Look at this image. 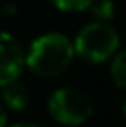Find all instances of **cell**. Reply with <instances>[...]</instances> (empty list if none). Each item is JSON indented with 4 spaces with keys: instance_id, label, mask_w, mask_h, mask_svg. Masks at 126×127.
Segmentation results:
<instances>
[{
    "instance_id": "cell-7",
    "label": "cell",
    "mask_w": 126,
    "mask_h": 127,
    "mask_svg": "<svg viewBox=\"0 0 126 127\" xmlns=\"http://www.w3.org/2000/svg\"><path fill=\"white\" fill-rule=\"evenodd\" d=\"M89 9L93 11L95 19L98 22H106V20L113 19L115 15V4L111 0H93V4L89 6Z\"/></svg>"
},
{
    "instance_id": "cell-2",
    "label": "cell",
    "mask_w": 126,
    "mask_h": 127,
    "mask_svg": "<svg viewBox=\"0 0 126 127\" xmlns=\"http://www.w3.org/2000/svg\"><path fill=\"white\" fill-rule=\"evenodd\" d=\"M121 39L113 26L108 22H91L78 32L74 42V55L84 59L85 63L98 64L111 59L119 52Z\"/></svg>"
},
{
    "instance_id": "cell-11",
    "label": "cell",
    "mask_w": 126,
    "mask_h": 127,
    "mask_svg": "<svg viewBox=\"0 0 126 127\" xmlns=\"http://www.w3.org/2000/svg\"><path fill=\"white\" fill-rule=\"evenodd\" d=\"M123 112H124V118H126V101H124V107H123Z\"/></svg>"
},
{
    "instance_id": "cell-6",
    "label": "cell",
    "mask_w": 126,
    "mask_h": 127,
    "mask_svg": "<svg viewBox=\"0 0 126 127\" xmlns=\"http://www.w3.org/2000/svg\"><path fill=\"white\" fill-rule=\"evenodd\" d=\"M110 74H111L113 83L119 89H126V48L117 52L113 55V61H111V66H110Z\"/></svg>"
},
{
    "instance_id": "cell-9",
    "label": "cell",
    "mask_w": 126,
    "mask_h": 127,
    "mask_svg": "<svg viewBox=\"0 0 126 127\" xmlns=\"http://www.w3.org/2000/svg\"><path fill=\"white\" fill-rule=\"evenodd\" d=\"M7 125V112H6V107L0 103V127H6Z\"/></svg>"
},
{
    "instance_id": "cell-3",
    "label": "cell",
    "mask_w": 126,
    "mask_h": 127,
    "mask_svg": "<svg viewBox=\"0 0 126 127\" xmlns=\"http://www.w3.org/2000/svg\"><path fill=\"white\" fill-rule=\"evenodd\" d=\"M48 114L58 124L76 127L82 125L93 116L95 103L87 92L74 87H63L52 92L48 98Z\"/></svg>"
},
{
    "instance_id": "cell-1",
    "label": "cell",
    "mask_w": 126,
    "mask_h": 127,
    "mask_svg": "<svg viewBox=\"0 0 126 127\" xmlns=\"http://www.w3.org/2000/svg\"><path fill=\"white\" fill-rule=\"evenodd\" d=\"M74 46L63 33H45L30 44L24 64L41 77H58L72 64Z\"/></svg>"
},
{
    "instance_id": "cell-8",
    "label": "cell",
    "mask_w": 126,
    "mask_h": 127,
    "mask_svg": "<svg viewBox=\"0 0 126 127\" xmlns=\"http://www.w3.org/2000/svg\"><path fill=\"white\" fill-rule=\"evenodd\" d=\"M50 4H54L58 9L67 11V13H76L89 9V6L93 4V0H50Z\"/></svg>"
},
{
    "instance_id": "cell-10",
    "label": "cell",
    "mask_w": 126,
    "mask_h": 127,
    "mask_svg": "<svg viewBox=\"0 0 126 127\" xmlns=\"http://www.w3.org/2000/svg\"><path fill=\"white\" fill-rule=\"evenodd\" d=\"M11 127H45V125H39V124H32V122H20V124H15Z\"/></svg>"
},
{
    "instance_id": "cell-4",
    "label": "cell",
    "mask_w": 126,
    "mask_h": 127,
    "mask_svg": "<svg viewBox=\"0 0 126 127\" xmlns=\"http://www.w3.org/2000/svg\"><path fill=\"white\" fill-rule=\"evenodd\" d=\"M24 68V50L11 33L0 30V87L20 77Z\"/></svg>"
},
{
    "instance_id": "cell-5",
    "label": "cell",
    "mask_w": 126,
    "mask_h": 127,
    "mask_svg": "<svg viewBox=\"0 0 126 127\" xmlns=\"http://www.w3.org/2000/svg\"><path fill=\"white\" fill-rule=\"evenodd\" d=\"M2 99H4V107L11 109V111H22L30 101V94L28 89L17 79L9 85L2 87Z\"/></svg>"
}]
</instances>
